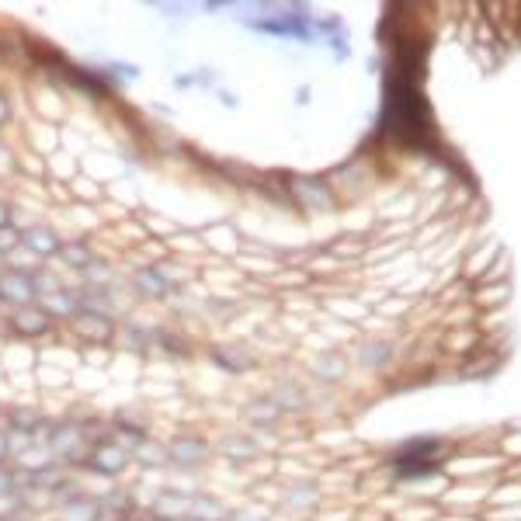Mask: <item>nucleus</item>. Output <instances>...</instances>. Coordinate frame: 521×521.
<instances>
[{
	"mask_svg": "<svg viewBox=\"0 0 521 521\" xmlns=\"http://www.w3.org/2000/svg\"><path fill=\"white\" fill-rule=\"evenodd\" d=\"M449 445L442 438H410V442L396 445L393 452V476L396 480H424L435 476L445 466Z\"/></svg>",
	"mask_w": 521,
	"mask_h": 521,
	"instance_id": "f257e3e1",
	"label": "nucleus"
},
{
	"mask_svg": "<svg viewBox=\"0 0 521 521\" xmlns=\"http://www.w3.org/2000/svg\"><path fill=\"white\" fill-rule=\"evenodd\" d=\"M39 442H46V449L53 452L56 462H63L66 469L80 466L87 456V435H84V421L80 417H60V421H46V428H42V438Z\"/></svg>",
	"mask_w": 521,
	"mask_h": 521,
	"instance_id": "f03ea898",
	"label": "nucleus"
},
{
	"mask_svg": "<svg viewBox=\"0 0 521 521\" xmlns=\"http://www.w3.org/2000/svg\"><path fill=\"white\" fill-rule=\"evenodd\" d=\"M129 466H132V445H126L122 438H115V435L94 442L91 449H87L84 462H80V469L101 476V480H119Z\"/></svg>",
	"mask_w": 521,
	"mask_h": 521,
	"instance_id": "7ed1b4c3",
	"label": "nucleus"
},
{
	"mask_svg": "<svg viewBox=\"0 0 521 521\" xmlns=\"http://www.w3.org/2000/svg\"><path fill=\"white\" fill-rule=\"evenodd\" d=\"M212 456H216V452H212V442L195 435V431H181V435H174L171 442H167V462H171L174 469H185V473L202 469Z\"/></svg>",
	"mask_w": 521,
	"mask_h": 521,
	"instance_id": "20e7f679",
	"label": "nucleus"
},
{
	"mask_svg": "<svg viewBox=\"0 0 521 521\" xmlns=\"http://www.w3.org/2000/svg\"><path fill=\"white\" fill-rule=\"evenodd\" d=\"M143 511H150L153 518H164V521H188V511H192V490H181V487H164L150 497Z\"/></svg>",
	"mask_w": 521,
	"mask_h": 521,
	"instance_id": "39448f33",
	"label": "nucleus"
},
{
	"mask_svg": "<svg viewBox=\"0 0 521 521\" xmlns=\"http://www.w3.org/2000/svg\"><path fill=\"white\" fill-rule=\"evenodd\" d=\"M35 299H39V292H35V282L28 271H18V268L0 271V303L21 310V306H32Z\"/></svg>",
	"mask_w": 521,
	"mask_h": 521,
	"instance_id": "423d86ee",
	"label": "nucleus"
},
{
	"mask_svg": "<svg viewBox=\"0 0 521 521\" xmlns=\"http://www.w3.org/2000/svg\"><path fill=\"white\" fill-rule=\"evenodd\" d=\"M212 452H219L223 459L244 466V462H251L254 456H258V438L247 435V431H226V435L212 445Z\"/></svg>",
	"mask_w": 521,
	"mask_h": 521,
	"instance_id": "0eeeda50",
	"label": "nucleus"
},
{
	"mask_svg": "<svg viewBox=\"0 0 521 521\" xmlns=\"http://www.w3.org/2000/svg\"><path fill=\"white\" fill-rule=\"evenodd\" d=\"M73 334L80 341H94V344H105L115 337V324L112 317H101V313H87V310H77V317L70 320Z\"/></svg>",
	"mask_w": 521,
	"mask_h": 521,
	"instance_id": "6e6552de",
	"label": "nucleus"
},
{
	"mask_svg": "<svg viewBox=\"0 0 521 521\" xmlns=\"http://www.w3.org/2000/svg\"><path fill=\"white\" fill-rule=\"evenodd\" d=\"M11 330L18 337H46L53 330V317H49L42 306H21V310L11 313Z\"/></svg>",
	"mask_w": 521,
	"mask_h": 521,
	"instance_id": "1a4fd4ad",
	"label": "nucleus"
},
{
	"mask_svg": "<svg viewBox=\"0 0 521 521\" xmlns=\"http://www.w3.org/2000/svg\"><path fill=\"white\" fill-rule=\"evenodd\" d=\"M56 521H101V497L98 494H73L70 501H63L60 508H53Z\"/></svg>",
	"mask_w": 521,
	"mask_h": 521,
	"instance_id": "9d476101",
	"label": "nucleus"
},
{
	"mask_svg": "<svg viewBox=\"0 0 521 521\" xmlns=\"http://www.w3.org/2000/svg\"><path fill=\"white\" fill-rule=\"evenodd\" d=\"M46 421L49 417H42V410H35V407H11L4 414V428L7 431H14V435H28V438H35V442L42 438Z\"/></svg>",
	"mask_w": 521,
	"mask_h": 521,
	"instance_id": "9b49d317",
	"label": "nucleus"
},
{
	"mask_svg": "<svg viewBox=\"0 0 521 521\" xmlns=\"http://www.w3.org/2000/svg\"><path fill=\"white\" fill-rule=\"evenodd\" d=\"M132 466L139 469H167L171 462H167V442H157V438H139V442H132Z\"/></svg>",
	"mask_w": 521,
	"mask_h": 521,
	"instance_id": "f8f14e48",
	"label": "nucleus"
},
{
	"mask_svg": "<svg viewBox=\"0 0 521 521\" xmlns=\"http://www.w3.org/2000/svg\"><path fill=\"white\" fill-rule=\"evenodd\" d=\"M60 244L63 240L56 237L49 226H28V230L21 233V247H28V254H35V258H56Z\"/></svg>",
	"mask_w": 521,
	"mask_h": 521,
	"instance_id": "ddd939ff",
	"label": "nucleus"
},
{
	"mask_svg": "<svg viewBox=\"0 0 521 521\" xmlns=\"http://www.w3.org/2000/svg\"><path fill=\"white\" fill-rule=\"evenodd\" d=\"M53 466H63V462H56L53 452L46 449V442H35L32 449H25L21 456H14V469H18L21 476L46 473V469H53Z\"/></svg>",
	"mask_w": 521,
	"mask_h": 521,
	"instance_id": "4468645a",
	"label": "nucleus"
},
{
	"mask_svg": "<svg viewBox=\"0 0 521 521\" xmlns=\"http://www.w3.org/2000/svg\"><path fill=\"white\" fill-rule=\"evenodd\" d=\"M132 289L146 299H164L174 292V282H167V278L160 275V268H139L136 275H132Z\"/></svg>",
	"mask_w": 521,
	"mask_h": 521,
	"instance_id": "2eb2a0df",
	"label": "nucleus"
},
{
	"mask_svg": "<svg viewBox=\"0 0 521 521\" xmlns=\"http://www.w3.org/2000/svg\"><path fill=\"white\" fill-rule=\"evenodd\" d=\"M226 518H230V508H226L223 497L202 494V490H195V494H192V511H188V521H226Z\"/></svg>",
	"mask_w": 521,
	"mask_h": 521,
	"instance_id": "dca6fc26",
	"label": "nucleus"
},
{
	"mask_svg": "<svg viewBox=\"0 0 521 521\" xmlns=\"http://www.w3.org/2000/svg\"><path fill=\"white\" fill-rule=\"evenodd\" d=\"M35 306H42V310H46L53 320H73V317H77V296H73V292H66V289L42 292V296L35 299Z\"/></svg>",
	"mask_w": 521,
	"mask_h": 521,
	"instance_id": "f3484780",
	"label": "nucleus"
},
{
	"mask_svg": "<svg viewBox=\"0 0 521 521\" xmlns=\"http://www.w3.org/2000/svg\"><path fill=\"white\" fill-rule=\"evenodd\" d=\"M278 417H282V410H278V403L271 400V396H258V400H251L244 407V421L254 424V428H268Z\"/></svg>",
	"mask_w": 521,
	"mask_h": 521,
	"instance_id": "a211bd4d",
	"label": "nucleus"
},
{
	"mask_svg": "<svg viewBox=\"0 0 521 521\" xmlns=\"http://www.w3.org/2000/svg\"><path fill=\"white\" fill-rule=\"evenodd\" d=\"M56 258H60L66 268H73V271H87L94 261H98L91 247L80 244V240H66V244H60V254H56Z\"/></svg>",
	"mask_w": 521,
	"mask_h": 521,
	"instance_id": "6ab92c4d",
	"label": "nucleus"
},
{
	"mask_svg": "<svg viewBox=\"0 0 521 521\" xmlns=\"http://www.w3.org/2000/svg\"><path fill=\"white\" fill-rule=\"evenodd\" d=\"M285 508H296V511H313L317 508V487L313 483H296V487L285 490Z\"/></svg>",
	"mask_w": 521,
	"mask_h": 521,
	"instance_id": "aec40b11",
	"label": "nucleus"
},
{
	"mask_svg": "<svg viewBox=\"0 0 521 521\" xmlns=\"http://www.w3.org/2000/svg\"><path fill=\"white\" fill-rule=\"evenodd\" d=\"M18 490H21V473L14 469V462H7V466H0V501L14 497Z\"/></svg>",
	"mask_w": 521,
	"mask_h": 521,
	"instance_id": "412c9836",
	"label": "nucleus"
},
{
	"mask_svg": "<svg viewBox=\"0 0 521 521\" xmlns=\"http://www.w3.org/2000/svg\"><path fill=\"white\" fill-rule=\"evenodd\" d=\"M313 372H317L320 379H341L344 376V358H337V355L320 358V365Z\"/></svg>",
	"mask_w": 521,
	"mask_h": 521,
	"instance_id": "4be33fe9",
	"label": "nucleus"
},
{
	"mask_svg": "<svg viewBox=\"0 0 521 521\" xmlns=\"http://www.w3.org/2000/svg\"><path fill=\"white\" fill-rule=\"evenodd\" d=\"M212 358H216L219 369H226V372H244L247 365H251L244 355H233V351H212Z\"/></svg>",
	"mask_w": 521,
	"mask_h": 521,
	"instance_id": "5701e85b",
	"label": "nucleus"
},
{
	"mask_svg": "<svg viewBox=\"0 0 521 521\" xmlns=\"http://www.w3.org/2000/svg\"><path fill=\"white\" fill-rule=\"evenodd\" d=\"M21 247V230H14V226H0V258H7L11 251H18Z\"/></svg>",
	"mask_w": 521,
	"mask_h": 521,
	"instance_id": "b1692460",
	"label": "nucleus"
},
{
	"mask_svg": "<svg viewBox=\"0 0 521 521\" xmlns=\"http://www.w3.org/2000/svg\"><path fill=\"white\" fill-rule=\"evenodd\" d=\"M226 521H268V518H264L258 508H233Z\"/></svg>",
	"mask_w": 521,
	"mask_h": 521,
	"instance_id": "393cba45",
	"label": "nucleus"
},
{
	"mask_svg": "<svg viewBox=\"0 0 521 521\" xmlns=\"http://www.w3.org/2000/svg\"><path fill=\"white\" fill-rule=\"evenodd\" d=\"M11 462V442H7V428L0 424V466Z\"/></svg>",
	"mask_w": 521,
	"mask_h": 521,
	"instance_id": "a878e982",
	"label": "nucleus"
},
{
	"mask_svg": "<svg viewBox=\"0 0 521 521\" xmlns=\"http://www.w3.org/2000/svg\"><path fill=\"white\" fill-rule=\"evenodd\" d=\"M11 122V105H7V98L0 94V126H7Z\"/></svg>",
	"mask_w": 521,
	"mask_h": 521,
	"instance_id": "bb28decb",
	"label": "nucleus"
},
{
	"mask_svg": "<svg viewBox=\"0 0 521 521\" xmlns=\"http://www.w3.org/2000/svg\"><path fill=\"white\" fill-rule=\"evenodd\" d=\"M0 226H11V205L0 198Z\"/></svg>",
	"mask_w": 521,
	"mask_h": 521,
	"instance_id": "cd10ccee",
	"label": "nucleus"
},
{
	"mask_svg": "<svg viewBox=\"0 0 521 521\" xmlns=\"http://www.w3.org/2000/svg\"><path fill=\"white\" fill-rule=\"evenodd\" d=\"M11 164H14V160H11V153H7L4 146H0V171H11Z\"/></svg>",
	"mask_w": 521,
	"mask_h": 521,
	"instance_id": "c85d7f7f",
	"label": "nucleus"
},
{
	"mask_svg": "<svg viewBox=\"0 0 521 521\" xmlns=\"http://www.w3.org/2000/svg\"><path fill=\"white\" fill-rule=\"evenodd\" d=\"M4 414H7V407H4V403H0V421H4Z\"/></svg>",
	"mask_w": 521,
	"mask_h": 521,
	"instance_id": "c756f323",
	"label": "nucleus"
},
{
	"mask_svg": "<svg viewBox=\"0 0 521 521\" xmlns=\"http://www.w3.org/2000/svg\"><path fill=\"white\" fill-rule=\"evenodd\" d=\"M0 521H11V518H0Z\"/></svg>",
	"mask_w": 521,
	"mask_h": 521,
	"instance_id": "7c9ffc66",
	"label": "nucleus"
}]
</instances>
